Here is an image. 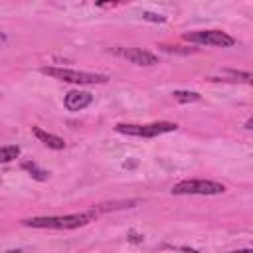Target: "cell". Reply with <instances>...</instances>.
I'll return each mask as SVG.
<instances>
[{
    "mask_svg": "<svg viewBox=\"0 0 253 253\" xmlns=\"http://www.w3.org/2000/svg\"><path fill=\"white\" fill-rule=\"evenodd\" d=\"M95 215L91 211L85 213H69V215H43V217H28L22 223L34 229H77L89 223Z\"/></svg>",
    "mask_w": 253,
    "mask_h": 253,
    "instance_id": "cell-1",
    "label": "cell"
},
{
    "mask_svg": "<svg viewBox=\"0 0 253 253\" xmlns=\"http://www.w3.org/2000/svg\"><path fill=\"white\" fill-rule=\"evenodd\" d=\"M42 73L55 77L59 81L67 83H79V85H101L109 81V75L105 73H91V71H77V69H65V67H42Z\"/></svg>",
    "mask_w": 253,
    "mask_h": 253,
    "instance_id": "cell-2",
    "label": "cell"
},
{
    "mask_svg": "<svg viewBox=\"0 0 253 253\" xmlns=\"http://www.w3.org/2000/svg\"><path fill=\"white\" fill-rule=\"evenodd\" d=\"M223 192L225 186L213 180H182L172 186L174 196H217Z\"/></svg>",
    "mask_w": 253,
    "mask_h": 253,
    "instance_id": "cell-3",
    "label": "cell"
},
{
    "mask_svg": "<svg viewBox=\"0 0 253 253\" xmlns=\"http://www.w3.org/2000/svg\"><path fill=\"white\" fill-rule=\"evenodd\" d=\"M117 132L126 134V136H138V138H152L164 132H172L178 128L176 123H150V125H117Z\"/></svg>",
    "mask_w": 253,
    "mask_h": 253,
    "instance_id": "cell-4",
    "label": "cell"
},
{
    "mask_svg": "<svg viewBox=\"0 0 253 253\" xmlns=\"http://www.w3.org/2000/svg\"><path fill=\"white\" fill-rule=\"evenodd\" d=\"M186 42L198 43V45H215V47H229L235 43V40L221 32V30H196V32H186L182 36Z\"/></svg>",
    "mask_w": 253,
    "mask_h": 253,
    "instance_id": "cell-5",
    "label": "cell"
},
{
    "mask_svg": "<svg viewBox=\"0 0 253 253\" xmlns=\"http://www.w3.org/2000/svg\"><path fill=\"white\" fill-rule=\"evenodd\" d=\"M113 51L125 59H128L130 63H136V65H154L158 63V57L142 47H113Z\"/></svg>",
    "mask_w": 253,
    "mask_h": 253,
    "instance_id": "cell-6",
    "label": "cell"
},
{
    "mask_svg": "<svg viewBox=\"0 0 253 253\" xmlns=\"http://www.w3.org/2000/svg\"><path fill=\"white\" fill-rule=\"evenodd\" d=\"M93 103V95L87 91H69L63 99V105L67 111H83L85 107H89Z\"/></svg>",
    "mask_w": 253,
    "mask_h": 253,
    "instance_id": "cell-7",
    "label": "cell"
},
{
    "mask_svg": "<svg viewBox=\"0 0 253 253\" xmlns=\"http://www.w3.org/2000/svg\"><path fill=\"white\" fill-rule=\"evenodd\" d=\"M34 134H36V138H38L40 142H43L47 148H53V150L65 148V140H63L61 136L51 134V132H47V130H43V128H40V126H34Z\"/></svg>",
    "mask_w": 253,
    "mask_h": 253,
    "instance_id": "cell-8",
    "label": "cell"
},
{
    "mask_svg": "<svg viewBox=\"0 0 253 253\" xmlns=\"http://www.w3.org/2000/svg\"><path fill=\"white\" fill-rule=\"evenodd\" d=\"M138 204V200H126V202H115V204H99L91 210L93 215L101 213V211H109V210H123V208H134Z\"/></svg>",
    "mask_w": 253,
    "mask_h": 253,
    "instance_id": "cell-9",
    "label": "cell"
},
{
    "mask_svg": "<svg viewBox=\"0 0 253 253\" xmlns=\"http://www.w3.org/2000/svg\"><path fill=\"white\" fill-rule=\"evenodd\" d=\"M221 77H223L225 81H245V83H253V75H251V73H243V71H233V69L221 71Z\"/></svg>",
    "mask_w": 253,
    "mask_h": 253,
    "instance_id": "cell-10",
    "label": "cell"
},
{
    "mask_svg": "<svg viewBox=\"0 0 253 253\" xmlns=\"http://www.w3.org/2000/svg\"><path fill=\"white\" fill-rule=\"evenodd\" d=\"M22 168L26 170V172H30V176L32 178H36V180H40V182H43V180H47V172L45 170H42V168H38L34 162H22Z\"/></svg>",
    "mask_w": 253,
    "mask_h": 253,
    "instance_id": "cell-11",
    "label": "cell"
},
{
    "mask_svg": "<svg viewBox=\"0 0 253 253\" xmlns=\"http://www.w3.org/2000/svg\"><path fill=\"white\" fill-rule=\"evenodd\" d=\"M18 154H20V146H16V144H6V146H2V150H0V160L6 164V162H10V160H14Z\"/></svg>",
    "mask_w": 253,
    "mask_h": 253,
    "instance_id": "cell-12",
    "label": "cell"
},
{
    "mask_svg": "<svg viewBox=\"0 0 253 253\" xmlns=\"http://www.w3.org/2000/svg\"><path fill=\"white\" fill-rule=\"evenodd\" d=\"M172 97L180 103H194V101H200V93L196 91H174Z\"/></svg>",
    "mask_w": 253,
    "mask_h": 253,
    "instance_id": "cell-13",
    "label": "cell"
},
{
    "mask_svg": "<svg viewBox=\"0 0 253 253\" xmlns=\"http://www.w3.org/2000/svg\"><path fill=\"white\" fill-rule=\"evenodd\" d=\"M142 20H146V22H166V16H162V14H154V12H142Z\"/></svg>",
    "mask_w": 253,
    "mask_h": 253,
    "instance_id": "cell-14",
    "label": "cell"
},
{
    "mask_svg": "<svg viewBox=\"0 0 253 253\" xmlns=\"http://www.w3.org/2000/svg\"><path fill=\"white\" fill-rule=\"evenodd\" d=\"M128 241H132V243H140V241H142V237H140V235H136V233H128Z\"/></svg>",
    "mask_w": 253,
    "mask_h": 253,
    "instance_id": "cell-15",
    "label": "cell"
},
{
    "mask_svg": "<svg viewBox=\"0 0 253 253\" xmlns=\"http://www.w3.org/2000/svg\"><path fill=\"white\" fill-rule=\"evenodd\" d=\"M225 253H253V247L251 249H233V251H225Z\"/></svg>",
    "mask_w": 253,
    "mask_h": 253,
    "instance_id": "cell-16",
    "label": "cell"
},
{
    "mask_svg": "<svg viewBox=\"0 0 253 253\" xmlns=\"http://www.w3.org/2000/svg\"><path fill=\"white\" fill-rule=\"evenodd\" d=\"M245 128H249V130H253V117H251V119H249V121L245 123Z\"/></svg>",
    "mask_w": 253,
    "mask_h": 253,
    "instance_id": "cell-17",
    "label": "cell"
},
{
    "mask_svg": "<svg viewBox=\"0 0 253 253\" xmlns=\"http://www.w3.org/2000/svg\"><path fill=\"white\" fill-rule=\"evenodd\" d=\"M182 253H198V251H196V249H184Z\"/></svg>",
    "mask_w": 253,
    "mask_h": 253,
    "instance_id": "cell-18",
    "label": "cell"
},
{
    "mask_svg": "<svg viewBox=\"0 0 253 253\" xmlns=\"http://www.w3.org/2000/svg\"><path fill=\"white\" fill-rule=\"evenodd\" d=\"M8 253H22V251H8Z\"/></svg>",
    "mask_w": 253,
    "mask_h": 253,
    "instance_id": "cell-19",
    "label": "cell"
}]
</instances>
